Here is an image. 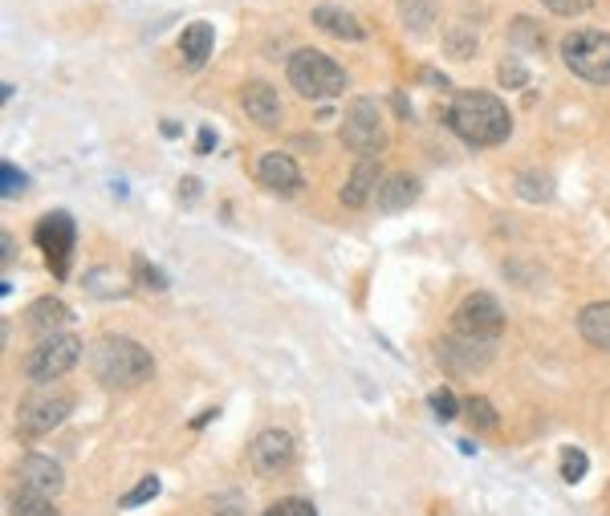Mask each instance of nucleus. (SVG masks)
Segmentation results:
<instances>
[{"instance_id":"f257e3e1","label":"nucleus","mask_w":610,"mask_h":516,"mask_svg":"<svg viewBox=\"0 0 610 516\" xmlns=\"http://www.w3.org/2000/svg\"><path fill=\"white\" fill-rule=\"evenodd\" d=\"M444 122L456 130L460 139L472 142V147H496L513 135V118H509L505 102L489 90H464V95L452 98Z\"/></svg>"},{"instance_id":"f03ea898","label":"nucleus","mask_w":610,"mask_h":516,"mask_svg":"<svg viewBox=\"0 0 610 516\" xmlns=\"http://www.w3.org/2000/svg\"><path fill=\"white\" fill-rule=\"evenodd\" d=\"M90 370H95V378L106 390H135L155 375V358L139 341L106 334L90 350Z\"/></svg>"},{"instance_id":"7ed1b4c3","label":"nucleus","mask_w":610,"mask_h":516,"mask_svg":"<svg viewBox=\"0 0 610 516\" xmlns=\"http://www.w3.org/2000/svg\"><path fill=\"white\" fill-rule=\"evenodd\" d=\"M289 86H294L302 98H314V102H329V98H342L346 90V70L338 61L322 53V49H297L289 53Z\"/></svg>"},{"instance_id":"20e7f679","label":"nucleus","mask_w":610,"mask_h":516,"mask_svg":"<svg viewBox=\"0 0 610 516\" xmlns=\"http://www.w3.org/2000/svg\"><path fill=\"white\" fill-rule=\"evenodd\" d=\"M562 58L570 73L590 86H610V33L602 29H578L562 41Z\"/></svg>"},{"instance_id":"39448f33","label":"nucleus","mask_w":610,"mask_h":516,"mask_svg":"<svg viewBox=\"0 0 610 516\" xmlns=\"http://www.w3.org/2000/svg\"><path fill=\"white\" fill-rule=\"evenodd\" d=\"M342 142L358 159L363 155H383V147H387V122H383V110H378V102L371 95L354 98L346 106V115H342Z\"/></svg>"},{"instance_id":"423d86ee","label":"nucleus","mask_w":610,"mask_h":516,"mask_svg":"<svg viewBox=\"0 0 610 516\" xmlns=\"http://www.w3.org/2000/svg\"><path fill=\"white\" fill-rule=\"evenodd\" d=\"M82 363V341L73 338V334H49L41 338L29 350L24 358V378H33V383H58L61 375H70L73 366Z\"/></svg>"},{"instance_id":"0eeeda50","label":"nucleus","mask_w":610,"mask_h":516,"mask_svg":"<svg viewBox=\"0 0 610 516\" xmlns=\"http://www.w3.org/2000/svg\"><path fill=\"white\" fill-rule=\"evenodd\" d=\"M73 399L66 390H33L29 399L17 407V431L24 439H41V435L58 431L61 423L70 419Z\"/></svg>"},{"instance_id":"6e6552de","label":"nucleus","mask_w":610,"mask_h":516,"mask_svg":"<svg viewBox=\"0 0 610 516\" xmlns=\"http://www.w3.org/2000/svg\"><path fill=\"white\" fill-rule=\"evenodd\" d=\"M452 326H456V334H469V338L496 341L505 334V309L493 294H469L452 314Z\"/></svg>"},{"instance_id":"1a4fd4ad","label":"nucleus","mask_w":610,"mask_h":516,"mask_svg":"<svg viewBox=\"0 0 610 516\" xmlns=\"http://www.w3.org/2000/svg\"><path fill=\"white\" fill-rule=\"evenodd\" d=\"M37 248L46 252V265L53 269V277H66L70 272V260H73V245H78V228L66 211H49L41 216L37 224Z\"/></svg>"},{"instance_id":"9d476101","label":"nucleus","mask_w":610,"mask_h":516,"mask_svg":"<svg viewBox=\"0 0 610 516\" xmlns=\"http://www.w3.org/2000/svg\"><path fill=\"white\" fill-rule=\"evenodd\" d=\"M435 358L452 370V375H476L493 363V341L469 338V334H447L435 341Z\"/></svg>"},{"instance_id":"9b49d317","label":"nucleus","mask_w":610,"mask_h":516,"mask_svg":"<svg viewBox=\"0 0 610 516\" xmlns=\"http://www.w3.org/2000/svg\"><path fill=\"white\" fill-rule=\"evenodd\" d=\"M297 447L294 439L285 431H277V427H269V431H260L253 444H248V464L260 472V476H277V472H285L289 464H294Z\"/></svg>"},{"instance_id":"f8f14e48","label":"nucleus","mask_w":610,"mask_h":516,"mask_svg":"<svg viewBox=\"0 0 610 516\" xmlns=\"http://www.w3.org/2000/svg\"><path fill=\"white\" fill-rule=\"evenodd\" d=\"M17 484H21L24 493L58 496L61 484H66V476H61L58 459H49V456H41V452H33V456L21 459V468H17Z\"/></svg>"},{"instance_id":"ddd939ff","label":"nucleus","mask_w":610,"mask_h":516,"mask_svg":"<svg viewBox=\"0 0 610 516\" xmlns=\"http://www.w3.org/2000/svg\"><path fill=\"white\" fill-rule=\"evenodd\" d=\"M257 179L265 183L269 191H277V196H297L302 191V167L289 159V155L282 151H265L257 159Z\"/></svg>"},{"instance_id":"4468645a","label":"nucleus","mask_w":610,"mask_h":516,"mask_svg":"<svg viewBox=\"0 0 610 516\" xmlns=\"http://www.w3.org/2000/svg\"><path fill=\"white\" fill-rule=\"evenodd\" d=\"M240 106L245 115L265 130H277L282 127V98L273 90L269 82H245L240 86Z\"/></svg>"},{"instance_id":"2eb2a0df","label":"nucleus","mask_w":610,"mask_h":516,"mask_svg":"<svg viewBox=\"0 0 610 516\" xmlns=\"http://www.w3.org/2000/svg\"><path fill=\"white\" fill-rule=\"evenodd\" d=\"M378 176H383L378 155H363L358 167H354V176L342 183V204H346V208H363V204L378 191Z\"/></svg>"},{"instance_id":"dca6fc26","label":"nucleus","mask_w":610,"mask_h":516,"mask_svg":"<svg viewBox=\"0 0 610 516\" xmlns=\"http://www.w3.org/2000/svg\"><path fill=\"white\" fill-rule=\"evenodd\" d=\"M314 24L322 29V33L338 37V41H363V37H366L363 21H358L354 12L338 9V4H317V9H314Z\"/></svg>"},{"instance_id":"f3484780","label":"nucleus","mask_w":610,"mask_h":516,"mask_svg":"<svg viewBox=\"0 0 610 516\" xmlns=\"http://www.w3.org/2000/svg\"><path fill=\"white\" fill-rule=\"evenodd\" d=\"M211 46H216V29L208 21H191L184 33H179V53L188 61V70H200L204 61L211 58Z\"/></svg>"},{"instance_id":"a211bd4d","label":"nucleus","mask_w":610,"mask_h":516,"mask_svg":"<svg viewBox=\"0 0 610 516\" xmlns=\"http://www.w3.org/2000/svg\"><path fill=\"white\" fill-rule=\"evenodd\" d=\"M73 321V314L66 306H61L58 297H41V301H33L29 306V314H24V326L33 329V334H58L61 326H70Z\"/></svg>"},{"instance_id":"6ab92c4d","label":"nucleus","mask_w":610,"mask_h":516,"mask_svg":"<svg viewBox=\"0 0 610 516\" xmlns=\"http://www.w3.org/2000/svg\"><path fill=\"white\" fill-rule=\"evenodd\" d=\"M578 334L594 346V350L610 354V301H594L578 314Z\"/></svg>"},{"instance_id":"aec40b11","label":"nucleus","mask_w":610,"mask_h":516,"mask_svg":"<svg viewBox=\"0 0 610 516\" xmlns=\"http://www.w3.org/2000/svg\"><path fill=\"white\" fill-rule=\"evenodd\" d=\"M415 200H420V179H411V176H391L387 183H378V191H375V204L383 211H403Z\"/></svg>"},{"instance_id":"412c9836","label":"nucleus","mask_w":610,"mask_h":516,"mask_svg":"<svg viewBox=\"0 0 610 516\" xmlns=\"http://www.w3.org/2000/svg\"><path fill=\"white\" fill-rule=\"evenodd\" d=\"M435 0H400V17H403V24H407L411 33H420V37H427L435 29Z\"/></svg>"},{"instance_id":"4be33fe9","label":"nucleus","mask_w":610,"mask_h":516,"mask_svg":"<svg viewBox=\"0 0 610 516\" xmlns=\"http://www.w3.org/2000/svg\"><path fill=\"white\" fill-rule=\"evenodd\" d=\"M9 513L12 516H58V508H53V496H37V493H24V488H17Z\"/></svg>"},{"instance_id":"5701e85b","label":"nucleus","mask_w":610,"mask_h":516,"mask_svg":"<svg viewBox=\"0 0 610 516\" xmlns=\"http://www.w3.org/2000/svg\"><path fill=\"white\" fill-rule=\"evenodd\" d=\"M516 196L521 200H553V179L545 171H525V176L516 179Z\"/></svg>"},{"instance_id":"b1692460","label":"nucleus","mask_w":610,"mask_h":516,"mask_svg":"<svg viewBox=\"0 0 610 516\" xmlns=\"http://www.w3.org/2000/svg\"><path fill=\"white\" fill-rule=\"evenodd\" d=\"M464 415H469V419L476 423L481 431H493V427H496V407L489 399H481V395H472V399L464 403Z\"/></svg>"},{"instance_id":"393cba45","label":"nucleus","mask_w":610,"mask_h":516,"mask_svg":"<svg viewBox=\"0 0 610 516\" xmlns=\"http://www.w3.org/2000/svg\"><path fill=\"white\" fill-rule=\"evenodd\" d=\"M562 480L565 484H578V480H582V476H587V468H590V464H587V452H578V447H570V452H562Z\"/></svg>"},{"instance_id":"a878e982","label":"nucleus","mask_w":610,"mask_h":516,"mask_svg":"<svg viewBox=\"0 0 610 516\" xmlns=\"http://www.w3.org/2000/svg\"><path fill=\"white\" fill-rule=\"evenodd\" d=\"M135 277H139V285L155 289V294H164V289H167V277L159 269H155V265L147 257H135Z\"/></svg>"},{"instance_id":"bb28decb","label":"nucleus","mask_w":610,"mask_h":516,"mask_svg":"<svg viewBox=\"0 0 610 516\" xmlns=\"http://www.w3.org/2000/svg\"><path fill=\"white\" fill-rule=\"evenodd\" d=\"M432 411H435V419L440 423H452L460 415V403H456V395L452 390H432Z\"/></svg>"},{"instance_id":"cd10ccee","label":"nucleus","mask_w":610,"mask_h":516,"mask_svg":"<svg viewBox=\"0 0 610 516\" xmlns=\"http://www.w3.org/2000/svg\"><path fill=\"white\" fill-rule=\"evenodd\" d=\"M513 46H521V49H538L541 46V29L529 17H516L513 21Z\"/></svg>"},{"instance_id":"c85d7f7f","label":"nucleus","mask_w":610,"mask_h":516,"mask_svg":"<svg viewBox=\"0 0 610 516\" xmlns=\"http://www.w3.org/2000/svg\"><path fill=\"white\" fill-rule=\"evenodd\" d=\"M155 496H159V476H147L142 484H135V493L122 496V508H139L147 500H155Z\"/></svg>"},{"instance_id":"c756f323","label":"nucleus","mask_w":610,"mask_h":516,"mask_svg":"<svg viewBox=\"0 0 610 516\" xmlns=\"http://www.w3.org/2000/svg\"><path fill=\"white\" fill-rule=\"evenodd\" d=\"M21 191H24V176H21V171H17L12 163H0V196H4V200H17Z\"/></svg>"},{"instance_id":"7c9ffc66","label":"nucleus","mask_w":610,"mask_h":516,"mask_svg":"<svg viewBox=\"0 0 610 516\" xmlns=\"http://www.w3.org/2000/svg\"><path fill=\"white\" fill-rule=\"evenodd\" d=\"M265 516H317L314 505L309 500H302V496H289V500H277L273 508H265Z\"/></svg>"},{"instance_id":"2f4dec72","label":"nucleus","mask_w":610,"mask_h":516,"mask_svg":"<svg viewBox=\"0 0 610 516\" xmlns=\"http://www.w3.org/2000/svg\"><path fill=\"white\" fill-rule=\"evenodd\" d=\"M496 82L505 86V90H516V86L529 82V70H525V66H516V61H501V70H496Z\"/></svg>"},{"instance_id":"473e14b6","label":"nucleus","mask_w":610,"mask_h":516,"mask_svg":"<svg viewBox=\"0 0 610 516\" xmlns=\"http://www.w3.org/2000/svg\"><path fill=\"white\" fill-rule=\"evenodd\" d=\"M541 4H545L553 17H582V12H590L594 0H541Z\"/></svg>"},{"instance_id":"72a5a7b5","label":"nucleus","mask_w":610,"mask_h":516,"mask_svg":"<svg viewBox=\"0 0 610 516\" xmlns=\"http://www.w3.org/2000/svg\"><path fill=\"white\" fill-rule=\"evenodd\" d=\"M447 49H452L456 58H469V53H476V37H472L469 29H452V33H447Z\"/></svg>"},{"instance_id":"f704fd0d","label":"nucleus","mask_w":610,"mask_h":516,"mask_svg":"<svg viewBox=\"0 0 610 516\" xmlns=\"http://www.w3.org/2000/svg\"><path fill=\"white\" fill-rule=\"evenodd\" d=\"M216 147V135H211V127H204L200 130V151H211Z\"/></svg>"},{"instance_id":"c9c22d12","label":"nucleus","mask_w":610,"mask_h":516,"mask_svg":"<svg viewBox=\"0 0 610 516\" xmlns=\"http://www.w3.org/2000/svg\"><path fill=\"white\" fill-rule=\"evenodd\" d=\"M216 516H245V513H240V508H220Z\"/></svg>"}]
</instances>
